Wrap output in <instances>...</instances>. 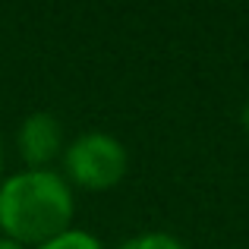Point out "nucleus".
Masks as SVG:
<instances>
[{
    "label": "nucleus",
    "mask_w": 249,
    "mask_h": 249,
    "mask_svg": "<svg viewBox=\"0 0 249 249\" xmlns=\"http://www.w3.org/2000/svg\"><path fill=\"white\" fill-rule=\"evenodd\" d=\"M73 212V186L51 167H25L0 180V233L19 246H41L44 240L70 231Z\"/></svg>",
    "instance_id": "nucleus-1"
},
{
    "label": "nucleus",
    "mask_w": 249,
    "mask_h": 249,
    "mask_svg": "<svg viewBox=\"0 0 249 249\" xmlns=\"http://www.w3.org/2000/svg\"><path fill=\"white\" fill-rule=\"evenodd\" d=\"M126 174V148L110 133H82L63 148V180L89 193H101L123 180Z\"/></svg>",
    "instance_id": "nucleus-2"
},
{
    "label": "nucleus",
    "mask_w": 249,
    "mask_h": 249,
    "mask_svg": "<svg viewBox=\"0 0 249 249\" xmlns=\"http://www.w3.org/2000/svg\"><path fill=\"white\" fill-rule=\"evenodd\" d=\"M16 145L22 161L29 164V170H44L54 158H60L67 139H63V123L57 120L48 110H38V114L25 117L22 126L16 133Z\"/></svg>",
    "instance_id": "nucleus-3"
},
{
    "label": "nucleus",
    "mask_w": 249,
    "mask_h": 249,
    "mask_svg": "<svg viewBox=\"0 0 249 249\" xmlns=\"http://www.w3.org/2000/svg\"><path fill=\"white\" fill-rule=\"evenodd\" d=\"M35 249H104V243L95 237V233L79 231V227H70V231L57 233V237H51V240H44V243L35 246Z\"/></svg>",
    "instance_id": "nucleus-4"
},
{
    "label": "nucleus",
    "mask_w": 249,
    "mask_h": 249,
    "mask_svg": "<svg viewBox=\"0 0 249 249\" xmlns=\"http://www.w3.org/2000/svg\"><path fill=\"white\" fill-rule=\"evenodd\" d=\"M117 249H186L174 233H164V231H148V233H136L129 237L126 243H120Z\"/></svg>",
    "instance_id": "nucleus-5"
},
{
    "label": "nucleus",
    "mask_w": 249,
    "mask_h": 249,
    "mask_svg": "<svg viewBox=\"0 0 249 249\" xmlns=\"http://www.w3.org/2000/svg\"><path fill=\"white\" fill-rule=\"evenodd\" d=\"M0 249H25V246H19L16 240H10V237H3V233H0Z\"/></svg>",
    "instance_id": "nucleus-6"
},
{
    "label": "nucleus",
    "mask_w": 249,
    "mask_h": 249,
    "mask_svg": "<svg viewBox=\"0 0 249 249\" xmlns=\"http://www.w3.org/2000/svg\"><path fill=\"white\" fill-rule=\"evenodd\" d=\"M243 126H246V133H249V101H246V107H243Z\"/></svg>",
    "instance_id": "nucleus-7"
},
{
    "label": "nucleus",
    "mask_w": 249,
    "mask_h": 249,
    "mask_svg": "<svg viewBox=\"0 0 249 249\" xmlns=\"http://www.w3.org/2000/svg\"><path fill=\"white\" fill-rule=\"evenodd\" d=\"M0 174H3V145H0Z\"/></svg>",
    "instance_id": "nucleus-8"
}]
</instances>
